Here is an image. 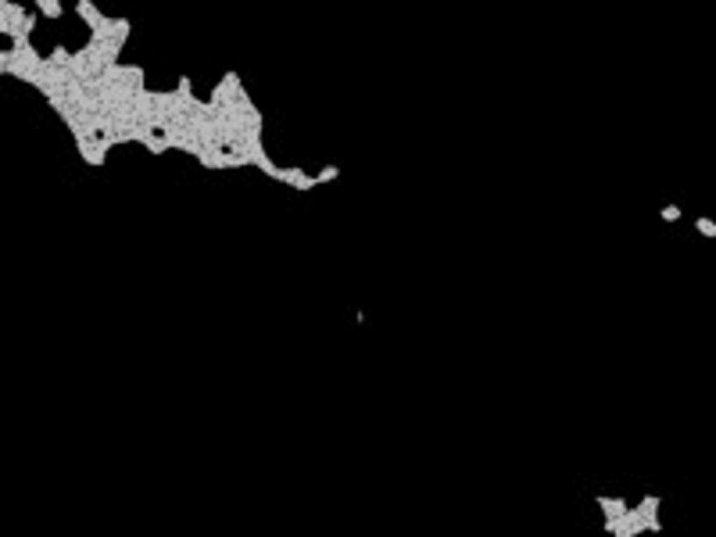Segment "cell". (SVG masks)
Wrapping results in <instances>:
<instances>
[{
	"instance_id": "6da1fadb",
	"label": "cell",
	"mask_w": 716,
	"mask_h": 537,
	"mask_svg": "<svg viewBox=\"0 0 716 537\" xmlns=\"http://www.w3.org/2000/svg\"><path fill=\"white\" fill-rule=\"evenodd\" d=\"M25 18H29V11H25L22 4H11V0H0V33H4L8 40H11L15 33H22Z\"/></svg>"
},
{
	"instance_id": "7a4b0ae2",
	"label": "cell",
	"mask_w": 716,
	"mask_h": 537,
	"mask_svg": "<svg viewBox=\"0 0 716 537\" xmlns=\"http://www.w3.org/2000/svg\"><path fill=\"white\" fill-rule=\"evenodd\" d=\"M276 183H287L290 190L308 194V190H316V186H319V176H308L301 165H287V169H279V179H276Z\"/></svg>"
},
{
	"instance_id": "3957f363",
	"label": "cell",
	"mask_w": 716,
	"mask_h": 537,
	"mask_svg": "<svg viewBox=\"0 0 716 537\" xmlns=\"http://www.w3.org/2000/svg\"><path fill=\"white\" fill-rule=\"evenodd\" d=\"M595 505L605 512V519H612V516H624V512L631 509V505H627L624 498H609V494H598V498H595Z\"/></svg>"
},
{
	"instance_id": "277c9868",
	"label": "cell",
	"mask_w": 716,
	"mask_h": 537,
	"mask_svg": "<svg viewBox=\"0 0 716 537\" xmlns=\"http://www.w3.org/2000/svg\"><path fill=\"white\" fill-rule=\"evenodd\" d=\"M36 8H40L43 18H61V11H65V8H61V0H36Z\"/></svg>"
},
{
	"instance_id": "5b68a950",
	"label": "cell",
	"mask_w": 716,
	"mask_h": 537,
	"mask_svg": "<svg viewBox=\"0 0 716 537\" xmlns=\"http://www.w3.org/2000/svg\"><path fill=\"white\" fill-rule=\"evenodd\" d=\"M638 505H641V512H645V516H659V505H663V498H659V494H645Z\"/></svg>"
},
{
	"instance_id": "8992f818",
	"label": "cell",
	"mask_w": 716,
	"mask_h": 537,
	"mask_svg": "<svg viewBox=\"0 0 716 537\" xmlns=\"http://www.w3.org/2000/svg\"><path fill=\"white\" fill-rule=\"evenodd\" d=\"M50 65H65V69H69V65H72V54H69V47H61V43H57V47L50 50Z\"/></svg>"
},
{
	"instance_id": "52a82bcc",
	"label": "cell",
	"mask_w": 716,
	"mask_h": 537,
	"mask_svg": "<svg viewBox=\"0 0 716 537\" xmlns=\"http://www.w3.org/2000/svg\"><path fill=\"white\" fill-rule=\"evenodd\" d=\"M333 179H340V169H337V165H323V169H319V186H323V183H333Z\"/></svg>"
},
{
	"instance_id": "ba28073f",
	"label": "cell",
	"mask_w": 716,
	"mask_h": 537,
	"mask_svg": "<svg viewBox=\"0 0 716 537\" xmlns=\"http://www.w3.org/2000/svg\"><path fill=\"white\" fill-rule=\"evenodd\" d=\"M695 230L702 237H716V223H713V218H695Z\"/></svg>"
},
{
	"instance_id": "9c48e42d",
	"label": "cell",
	"mask_w": 716,
	"mask_h": 537,
	"mask_svg": "<svg viewBox=\"0 0 716 537\" xmlns=\"http://www.w3.org/2000/svg\"><path fill=\"white\" fill-rule=\"evenodd\" d=\"M659 218H663V223H677V218H680V208H677V204H666V208L659 211Z\"/></svg>"
},
{
	"instance_id": "30bf717a",
	"label": "cell",
	"mask_w": 716,
	"mask_h": 537,
	"mask_svg": "<svg viewBox=\"0 0 716 537\" xmlns=\"http://www.w3.org/2000/svg\"><path fill=\"white\" fill-rule=\"evenodd\" d=\"M176 90H179V93H194V79H190V76H179Z\"/></svg>"
},
{
	"instance_id": "8fae6325",
	"label": "cell",
	"mask_w": 716,
	"mask_h": 537,
	"mask_svg": "<svg viewBox=\"0 0 716 537\" xmlns=\"http://www.w3.org/2000/svg\"><path fill=\"white\" fill-rule=\"evenodd\" d=\"M36 22H40V15H29V18H25V25H22V33H25V36H33Z\"/></svg>"
}]
</instances>
